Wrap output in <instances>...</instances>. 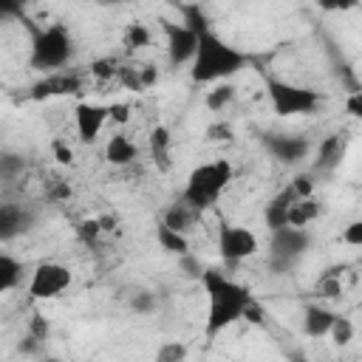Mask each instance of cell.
Here are the masks:
<instances>
[{"label": "cell", "mask_w": 362, "mask_h": 362, "mask_svg": "<svg viewBox=\"0 0 362 362\" xmlns=\"http://www.w3.org/2000/svg\"><path fill=\"white\" fill-rule=\"evenodd\" d=\"M342 294V283H339V274H322L320 280H317V297H325V300H331V297H339Z\"/></svg>", "instance_id": "obj_23"}, {"label": "cell", "mask_w": 362, "mask_h": 362, "mask_svg": "<svg viewBox=\"0 0 362 362\" xmlns=\"http://www.w3.org/2000/svg\"><path fill=\"white\" fill-rule=\"evenodd\" d=\"M113 74H116V62L113 59H93L90 62V76H96V79H113Z\"/></svg>", "instance_id": "obj_27"}, {"label": "cell", "mask_w": 362, "mask_h": 362, "mask_svg": "<svg viewBox=\"0 0 362 362\" xmlns=\"http://www.w3.org/2000/svg\"><path fill=\"white\" fill-rule=\"evenodd\" d=\"M122 42H124L130 51L147 48V45L153 42V31H150V25H144V23L133 20V23H127V25H124V31H122Z\"/></svg>", "instance_id": "obj_18"}, {"label": "cell", "mask_w": 362, "mask_h": 362, "mask_svg": "<svg viewBox=\"0 0 362 362\" xmlns=\"http://www.w3.org/2000/svg\"><path fill=\"white\" fill-rule=\"evenodd\" d=\"M331 320H334V311H328L322 305H308L305 317H303V331L308 337H325L331 328Z\"/></svg>", "instance_id": "obj_15"}, {"label": "cell", "mask_w": 362, "mask_h": 362, "mask_svg": "<svg viewBox=\"0 0 362 362\" xmlns=\"http://www.w3.org/2000/svg\"><path fill=\"white\" fill-rule=\"evenodd\" d=\"M147 139H150V156H153L156 167L158 170H170V144H173L170 127L167 124H156Z\"/></svg>", "instance_id": "obj_12"}, {"label": "cell", "mask_w": 362, "mask_h": 362, "mask_svg": "<svg viewBox=\"0 0 362 362\" xmlns=\"http://www.w3.org/2000/svg\"><path fill=\"white\" fill-rule=\"evenodd\" d=\"M74 286V269L68 263H59V260H40L34 269H31V277H28V297L31 300H40V303H48V300H59L62 294H68V288Z\"/></svg>", "instance_id": "obj_5"}, {"label": "cell", "mask_w": 362, "mask_h": 362, "mask_svg": "<svg viewBox=\"0 0 362 362\" xmlns=\"http://www.w3.org/2000/svg\"><path fill=\"white\" fill-rule=\"evenodd\" d=\"M345 107H348V113H351L354 119H359V116H362V93H359V90H354V93L348 96Z\"/></svg>", "instance_id": "obj_31"}, {"label": "cell", "mask_w": 362, "mask_h": 362, "mask_svg": "<svg viewBox=\"0 0 362 362\" xmlns=\"http://www.w3.org/2000/svg\"><path fill=\"white\" fill-rule=\"evenodd\" d=\"M71 54H74L71 31L62 23H51L31 42V68L45 71V74H57L68 65Z\"/></svg>", "instance_id": "obj_4"}, {"label": "cell", "mask_w": 362, "mask_h": 362, "mask_svg": "<svg viewBox=\"0 0 362 362\" xmlns=\"http://www.w3.org/2000/svg\"><path fill=\"white\" fill-rule=\"evenodd\" d=\"M198 209H192L189 204H184V201H178V204H173L170 209H167V215H164V226H170V229H175V232H187L189 226H195V221H198Z\"/></svg>", "instance_id": "obj_14"}, {"label": "cell", "mask_w": 362, "mask_h": 362, "mask_svg": "<svg viewBox=\"0 0 362 362\" xmlns=\"http://www.w3.org/2000/svg\"><path fill=\"white\" fill-rule=\"evenodd\" d=\"M243 62H246V57L238 48L226 45L212 31L198 28V48H195V57L189 62V79L195 85L223 82V79L235 76L243 68Z\"/></svg>", "instance_id": "obj_2"}, {"label": "cell", "mask_w": 362, "mask_h": 362, "mask_svg": "<svg viewBox=\"0 0 362 362\" xmlns=\"http://www.w3.org/2000/svg\"><path fill=\"white\" fill-rule=\"evenodd\" d=\"M198 48V28L195 25H167V57L170 62L189 65Z\"/></svg>", "instance_id": "obj_9"}, {"label": "cell", "mask_w": 362, "mask_h": 362, "mask_svg": "<svg viewBox=\"0 0 362 362\" xmlns=\"http://www.w3.org/2000/svg\"><path fill=\"white\" fill-rule=\"evenodd\" d=\"M204 286H206V294H209L206 337H218L221 331H226L229 325H235L243 317V308L249 305L252 294L240 283L229 280L218 269H206L204 272Z\"/></svg>", "instance_id": "obj_1"}, {"label": "cell", "mask_w": 362, "mask_h": 362, "mask_svg": "<svg viewBox=\"0 0 362 362\" xmlns=\"http://www.w3.org/2000/svg\"><path fill=\"white\" fill-rule=\"evenodd\" d=\"M139 158V144L127 133H113L105 141V161L113 167H127Z\"/></svg>", "instance_id": "obj_10"}, {"label": "cell", "mask_w": 362, "mask_h": 362, "mask_svg": "<svg viewBox=\"0 0 362 362\" xmlns=\"http://www.w3.org/2000/svg\"><path fill=\"white\" fill-rule=\"evenodd\" d=\"M305 150H308V144H305V141H300V139H291V136H286V139L274 141V153H277V158H280V161H294V158H300Z\"/></svg>", "instance_id": "obj_21"}, {"label": "cell", "mask_w": 362, "mask_h": 362, "mask_svg": "<svg viewBox=\"0 0 362 362\" xmlns=\"http://www.w3.org/2000/svg\"><path fill=\"white\" fill-rule=\"evenodd\" d=\"M232 124H226V122H212L209 127H206V139L209 141H232Z\"/></svg>", "instance_id": "obj_28"}, {"label": "cell", "mask_w": 362, "mask_h": 362, "mask_svg": "<svg viewBox=\"0 0 362 362\" xmlns=\"http://www.w3.org/2000/svg\"><path fill=\"white\" fill-rule=\"evenodd\" d=\"M158 243H161V249L164 252H170V255H187V249H189V238H187V232H175V229H170V226H158Z\"/></svg>", "instance_id": "obj_19"}, {"label": "cell", "mask_w": 362, "mask_h": 362, "mask_svg": "<svg viewBox=\"0 0 362 362\" xmlns=\"http://www.w3.org/2000/svg\"><path fill=\"white\" fill-rule=\"evenodd\" d=\"M235 96H238V88H235L229 79L212 82V88L204 93V107L212 110V113H223V110L235 102Z\"/></svg>", "instance_id": "obj_13"}, {"label": "cell", "mask_w": 362, "mask_h": 362, "mask_svg": "<svg viewBox=\"0 0 362 362\" xmlns=\"http://www.w3.org/2000/svg\"><path fill=\"white\" fill-rule=\"evenodd\" d=\"M218 252L223 260L240 263L260 252V238L243 223H223L218 232Z\"/></svg>", "instance_id": "obj_6"}, {"label": "cell", "mask_w": 362, "mask_h": 362, "mask_svg": "<svg viewBox=\"0 0 362 362\" xmlns=\"http://www.w3.org/2000/svg\"><path fill=\"white\" fill-rule=\"evenodd\" d=\"M76 235L85 240V243H90V240H96L99 235H102V226H99V218H82L79 223H76Z\"/></svg>", "instance_id": "obj_25"}, {"label": "cell", "mask_w": 362, "mask_h": 362, "mask_svg": "<svg viewBox=\"0 0 362 362\" xmlns=\"http://www.w3.org/2000/svg\"><path fill=\"white\" fill-rule=\"evenodd\" d=\"M133 116V105L130 102H110L107 105V122L113 124H127Z\"/></svg>", "instance_id": "obj_24"}, {"label": "cell", "mask_w": 362, "mask_h": 362, "mask_svg": "<svg viewBox=\"0 0 362 362\" xmlns=\"http://www.w3.org/2000/svg\"><path fill=\"white\" fill-rule=\"evenodd\" d=\"M322 212L320 201L314 195H305V198H291L286 204V226H294V229H305L311 221H317Z\"/></svg>", "instance_id": "obj_11"}, {"label": "cell", "mask_w": 362, "mask_h": 362, "mask_svg": "<svg viewBox=\"0 0 362 362\" xmlns=\"http://www.w3.org/2000/svg\"><path fill=\"white\" fill-rule=\"evenodd\" d=\"M354 334H356L354 322H351L348 317H342V314H334V320H331V328H328V334H325V337H331V342L342 348V345H348V342L354 339Z\"/></svg>", "instance_id": "obj_20"}, {"label": "cell", "mask_w": 362, "mask_h": 362, "mask_svg": "<svg viewBox=\"0 0 362 362\" xmlns=\"http://www.w3.org/2000/svg\"><path fill=\"white\" fill-rule=\"evenodd\" d=\"M269 99L277 116H305L320 105V96L308 88H294L286 82H272L269 85Z\"/></svg>", "instance_id": "obj_7"}, {"label": "cell", "mask_w": 362, "mask_h": 362, "mask_svg": "<svg viewBox=\"0 0 362 362\" xmlns=\"http://www.w3.org/2000/svg\"><path fill=\"white\" fill-rule=\"evenodd\" d=\"M232 178H235V170H232V164L226 158L204 161L187 175V184L181 189V201L189 204L192 209L204 212V209H209V206H215L221 201V195L226 192Z\"/></svg>", "instance_id": "obj_3"}, {"label": "cell", "mask_w": 362, "mask_h": 362, "mask_svg": "<svg viewBox=\"0 0 362 362\" xmlns=\"http://www.w3.org/2000/svg\"><path fill=\"white\" fill-rule=\"evenodd\" d=\"M158 356H161V359H181V356H187V348L178 345V342H173V345H167L164 351H158Z\"/></svg>", "instance_id": "obj_32"}, {"label": "cell", "mask_w": 362, "mask_h": 362, "mask_svg": "<svg viewBox=\"0 0 362 362\" xmlns=\"http://www.w3.org/2000/svg\"><path fill=\"white\" fill-rule=\"evenodd\" d=\"M107 124V105L99 102H76L74 107V127L82 144H93Z\"/></svg>", "instance_id": "obj_8"}, {"label": "cell", "mask_w": 362, "mask_h": 362, "mask_svg": "<svg viewBox=\"0 0 362 362\" xmlns=\"http://www.w3.org/2000/svg\"><path fill=\"white\" fill-rule=\"evenodd\" d=\"M359 0H317V6L320 8H325V11H348V8H354Z\"/></svg>", "instance_id": "obj_30"}, {"label": "cell", "mask_w": 362, "mask_h": 362, "mask_svg": "<svg viewBox=\"0 0 362 362\" xmlns=\"http://www.w3.org/2000/svg\"><path fill=\"white\" fill-rule=\"evenodd\" d=\"M23 229H25V215H23V209L3 204V206H0V238L8 240V238H14V235H20Z\"/></svg>", "instance_id": "obj_17"}, {"label": "cell", "mask_w": 362, "mask_h": 362, "mask_svg": "<svg viewBox=\"0 0 362 362\" xmlns=\"http://www.w3.org/2000/svg\"><path fill=\"white\" fill-rule=\"evenodd\" d=\"M288 187H291V192H294L297 198L314 195V181H311V175H305V173H303V175H297V178H294Z\"/></svg>", "instance_id": "obj_29"}, {"label": "cell", "mask_w": 362, "mask_h": 362, "mask_svg": "<svg viewBox=\"0 0 362 362\" xmlns=\"http://www.w3.org/2000/svg\"><path fill=\"white\" fill-rule=\"evenodd\" d=\"M20 280H23V266H20V260H14L11 255L0 252V297L8 294L11 288H17Z\"/></svg>", "instance_id": "obj_16"}, {"label": "cell", "mask_w": 362, "mask_h": 362, "mask_svg": "<svg viewBox=\"0 0 362 362\" xmlns=\"http://www.w3.org/2000/svg\"><path fill=\"white\" fill-rule=\"evenodd\" d=\"M339 240L345 243V246H362V221H351L345 229H342V235H339Z\"/></svg>", "instance_id": "obj_26"}, {"label": "cell", "mask_w": 362, "mask_h": 362, "mask_svg": "<svg viewBox=\"0 0 362 362\" xmlns=\"http://www.w3.org/2000/svg\"><path fill=\"white\" fill-rule=\"evenodd\" d=\"M51 156H54V161L59 167H74L76 164V153H74V147L65 139H54L51 141Z\"/></svg>", "instance_id": "obj_22"}]
</instances>
